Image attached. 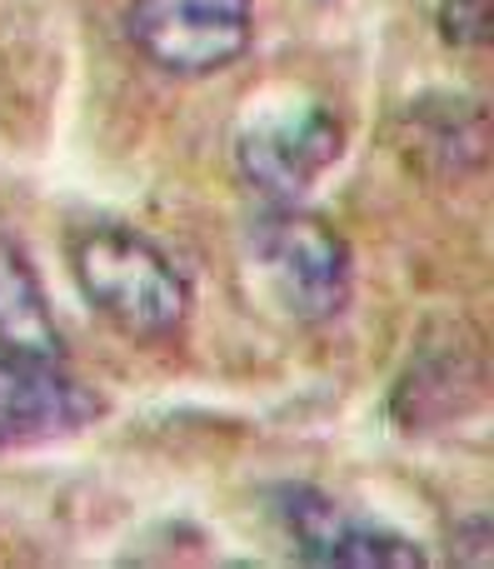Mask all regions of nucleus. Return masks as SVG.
<instances>
[{
  "label": "nucleus",
  "mask_w": 494,
  "mask_h": 569,
  "mask_svg": "<svg viewBox=\"0 0 494 569\" xmlns=\"http://www.w3.org/2000/svg\"><path fill=\"white\" fill-rule=\"evenodd\" d=\"M0 350L60 360V325L50 315L26 250L10 236H0Z\"/></svg>",
  "instance_id": "obj_7"
},
{
  "label": "nucleus",
  "mask_w": 494,
  "mask_h": 569,
  "mask_svg": "<svg viewBox=\"0 0 494 569\" xmlns=\"http://www.w3.org/2000/svg\"><path fill=\"white\" fill-rule=\"evenodd\" d=\"M135 50L165 76H215L250 46V0H135L125 16Z\"/></svg>",
  "instance_id": "obj_3"
},
{
  "label": "nucleus",
  "mask_w": 494,
  "mask_h": 569,
  "mask_svg": "<svg viewBox=\"0 0 494 569\" xmlns=\"http://www.w3.org/2000/svg\"><path fill=\"white\" fill-rule=\"evenodd\" d=\"M490 26H494L490 0H445V6H440V36L460 50H485Z\"/></svg>",
  "instance_id": "obj_10"
},
{
  "label": "nucleus",
  "mask_w": 494,
  "mask_h": 569,
  "mask_svg": "<svg viewBox=\"0 0 494 569\" xmlns=\"http://www.w3.org/2000/svg\"><path fill=\"white\" fill-rule=\"evenodd\" d=\"M70 270L80 295L130 340H170L190 315L185 276L130 226L80 230L70 246Z\"/></svg>",
  "instance_id": "obj_1"
},
{
  "label": "nucleus",
  "mask_w": 494,
  "mask_h": 569,
  "mask_svg": "<svg viewBox=\"0 0 494 569\" xmlns=\"http://www.w3.org/2000/svg\"><path fill=\"white\" fill-rule=\"evenodd\" d=\"M450 380H485L480 375V360L470 350H445L435 360L415 365L410 380L400 385V410H405V430H425V420H445V415H460L465 400L450 395Z\"/></svg>",
  "instance_id": "obj_9"
},
{
  "label": "nucleus",
  "mask_w": 494,
  "mask_h": 569,
  "mask_svg": "<svg viewBox=\"0 0 494 569\" xmlns=\"http://www.w3.org/2000/svg\"><path fill=\"white\" fill-rule=\"evenodd\" d=\"M410 126H415V146L420 156H445L450 170L460 166H480L485 160V110L475 100H440V110L415 106L410 110Z\"/></svg>",
  "instance_id": "obj_8"
},
{
  "label": "nucleus",
  "mask_w": 494,
  "mask_h": 569,
  "mask_svg": "<svg viewBox=\"0 0 494 569\" xmlns=\"http://www.w3.org/2000/svg\"><path fill=\"white\" fill-rule=\"evenodd\" d=\"M275 520L285 530L290 550L305 565L325 569H410L425 565V550L405 535L345 510L340 500L310 490V485H285L275 490Z\"/></svg>",
  "instance_id": "obj_5"
},
{
  "label": "nucleus",
  "mask_w": 494,
  "mask_h": 569,
  "mask_svg": "<svg viewBox=\"0 0 494 569\" xmlns=\"http://www.w3.org/2000/svg\"><path fill=\"white\" fill-rule=\"evenodd\" d=\"M250 266L265 280L270 300L300 325L330 320L350 300V246L330 220L300 210V200H270L250 220Z\"/></svg>",
  "instance_id": "obj_2"
},
{
  "label": "nucleus",
  "mask_w": 494,
  "mask_h": 569,
  "mask_svg": "<svg viewBox=\"0 0 494 569\" xmlns=\"http://www.w3.org/2000/svg\"><path fill=\"white\" fill-rule=\"evenodd\" d=\"M100 415V400L46 355L0 350V450L46 445L85 430Z\"/></svg>",
  "instance_id": "obj_6"
},
{
  "label": "nucleus",
  "mask_w": 494,
  "mask_h": 569,
  "mask_svg": "<svg viewBox=\"0 0 494 569\" xmlns=\"http://www.w3.org/2000/svg\"><path fill=\"white\" fill-rule=\"evenodd\" d=\"M345 150V130L325 106H270L245 120L235 140L240 176L265 200H300Z\"/></svg>",
  "instance_id": "obj_4"
}]
</instances>
